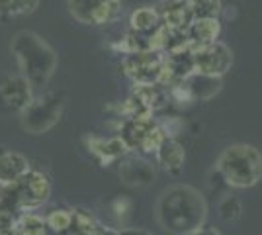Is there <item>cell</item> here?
<instances>
[{
    "label": "cell",
    "mask_w": 262,
    "mask_h": 235,
    "mask_svg": "<svg viewBox=\"0 0 262 235\" xmlns=\"http://www.w3.org/2000/svg\"><path fill=\"white\" fill-rule=\"evenodd\" d=\"M155 220L168 235H198L208 220V202L190 184H172L157 198Z\"/></svg>",
    "instance_id": "6da1fadb"
},
{
    "label": "cell",
    "mask_w": 262,
    "mask_h": 235,
    "mask_svg": "<svg viewBox=\"0 0 262 235\" xmlns=\"http://www.w3.org/2000/svg\"><path fill=\"white\" fill-rule=\"evenodd\" d=\"M12 53L16 57L20 77L33 90L47 87L59 61L51 45L33 32H20L12 39Z\"/></svg>",
    "instance_id": "7a4b0ae2"
},
{
    "label": "cell",
    "mask_w": 262,
    "mask_h": 235,
    "mask_svg": "<svg viewBox=\"0 0 262 235\" xmlns=\"http://www.w3.org/2000/svg\"><path fill=\"white\" fill-rule=\"evenodd\" d=\"M215 167L229 186L251 188L262 180V153L249 143H235L221 151Z\"/></svg>",
    "instance_id": "3957f363"
},
{
    "label": "cell",
    "mask_w": 262,
    "mask_h": 235,
    "mask_svg": "<svg viewBox=\"0 0 262 235\" xmlns=\"http://www.w3.org/2000/svg\"><path fill=\"white\" fill-rule=\"evenodd\" d=\"M61 110H63V94L53 92L41 98H33L22 112L24 130L33 135L45 134L59 122Z\"/></svg>",
    "instance_id": "277c9868"
},
{
    "label": "cell",
    "mask_w": 262,
    "mask_h": 235,
    "mask_svg": "<svg viewBox=\"0 0 262 235\" xmlns=\"http://www.w3.org/2000/svg\"><path fill=\"white\" fill-rule=\"evenodd\" d=\"M51 192L49 180L41 173H28L20 180H16L14 184L6 186L2 196H8L10 204L14 206H22V208H35L39 204L47 200Z\"/></svg>",
    "instance_id": "5b68a950"
},
{
    "label": "cell",
    "mask_w": 262,
    "mask_h": 235,
    "mask_svg": "<svg viewBox=\"0 0 262 235\" xmlns=\"http://www.w3.org/2000/svg\"><path fill=\"white\" fill-rule=\"evenodd\" d=\"M120 10V0H69V12L80 24H108L118 18Z\"/></svg>",
    "instance_id": "8992f818"
},
{
    "label": "cell",
    "mask_w": 262,
    "mask_h": 235,
    "mask_svg": "<svg viewBox=\"0 0 262 235\" xmlns=\"http://www.w3.org/2000/svg\"><path fill=\"white\" fill-rule=\"evenodd\" d=\"M192 57H194V69L198 73H204L209 77H223L233 65V53L221 41L194 47Z\"/></svg>",
    "instance_id": "52a82bcc"
},
{
    "label": "cell",
    "mask_w": 262,
    "mask_h": 235,
    "mask_svg": "<svg viewBox=\"0 0 262 235\" xmlns=\"http://www.w3.org/2000/svg\"><path fill=\"white\" fill-rule=\"evenodd\" d=\"M155 10L161 18V24L172 30L186 32L190 24L194 22V12H192L190 0H163L155 6Z\"/></svg>",
    "instance_id": "ba28073f"
},
{
    "label": "cell",
    "mask_w": 262,
    "mask_h": 235,
    "mask_svg": "<svg viewBox=\"0 0 262 235\" xmlns=\"http://www.w3.org/2000/svg\"><path fill=\"white\" fill-rule=\"evenodd\" d=\"M33 89L22 77H6L0 80V104L10 110H26V106L33 100Z\"/></svg>",
    "instance_id": "9c48e42d"
},
{
    "label": "cell",
    "mask_w": 262,
    "mask_h": 235,
    "mask_svg": "<svg viewBox=\"0 0 262 235\" xmlns=\"http://www.w3.org/2000/svg\"><path fill=\"white\" fill-rule=\"evenodd\" d=\"M180 82L184 84V89L192 96V100H209L221 90V77H209V75L198 73V71L188 75Z\"/></svg>",
    "instance_id": "30bf717a"
},
{
    "label": "cell",
    "mask_w": 262,
    "mask_h": 235,
    "mask_svg": "<svg viewBox=\"0 0 262 235\" xmlns=\"http://www.w3.org/2000/svg\"><path fill=\"white\" fill-rule=\"evenodd\" d=\"M219 34H221V22L217 18H196L186 30V37L194 47L215 44L219 41Z\"/></svg>",
    "instance_id": "8fae6325"
},
{
    "label": "cell",
    "mask_w": 262,
    "mask_h": 235,
    "mask_svg": "<svg viewBox=\"0 0 262 235\" xmlns=\"http://www.w3.org/2000/svg\"><path fill=\"white\" fill-rule=\"evenodd\" d=\"M28 173H30L28 161L20 153H2L0 155V184L10 186Z\"/></svg>",
    "instance_id": "7c38bea8"
},
{
    "label": "cell",
    "mask_w": 262,
    "mask_h": 235,
    "mask_svg": "<svg viewBox=\"0 0 262 235\" xmlns=\"http://www.w3.org/2000/svg\"><path fill=\"white\" fill-rule=\"evenodd\" d=\"M131 30L135 34H151L155 32L159 26H161V18L155 8H149V6H143V8H137V10L131 14Z\"/></svg>",
    "instance_id": "4fadbf2b"
},
{
    "label": "cell",
    "mask_w": 262,
    "mask_h": 235,
    "mask_svg": "<svg viewBox=\"0 0 262 235\" xmlns=\"http://www.w3.org/2000/svg\"><path fill=\"white\" fill-rule=\"evenodd\" d=\"M121 177L127 184H149L155 179V170L145 161H131L123 167Z\"/></svg>",
    "instance_id": "5bb4252c"
},
{
    "label": "cell",
    "mask_w": 262,
    "mask_h": 235,
    "mask_svg": "<svg viewBox=\"0 0 262 235\" xmlns=\"http://www.w3.org/2000/svg\"><path fill=\"white\" fill-rule=\"evenodd\" d=\"M157 155H159V161L163 163V167L176 170L184 161V149L172 139H163V143L157 149Z\"/></svg>",
    "instance_id": "9a60e30c"
},
{
    "label": "cell",
    "mask_w": 262,
    "mask_h": 235,
    "mask_svg": "<svg viewBox=\"0 0 262 235\" xmlns=\"http://www.w3.org/2000/svg\"><path fill=\"white\" fill-rule=\"evenodd\" d=\"M39 0H0V16H20L37 8Z\"/></svg>",
    "instance_id": "2e32d148"
},
{
    "label": "cell",
    "mask_w": 262,
    "mask_h": 235,
    "mask_svg": "<svg viewBox=\"0 0 262 235\" xmlns=\"http://www.w3.org/2000/svg\"><path fill=\"white\" fill-rule=\"evenodd\" d=\"M194 20L196 18H217L221 8V0H190Z\"/></svg>",
    "instance_id": "e0dca14e"
},
{
    "label": "cell",
    "mask_w": 262,
    "mask_h": 235,
    "mask_svg": "<svg viewBox=\"0 0 262 235\" xmlns=\"http://www.w3.org/2000/svg\"><path fill=\"white\" fill-rule=\"evenodd\" d=\"M0 235H28L18 229H12V227H0Z\"/></svg>",
    "instance_id": "ac0fdd59"
}]
</instances>
